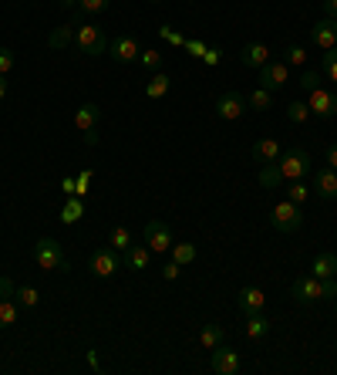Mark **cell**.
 I'll use <instances>...</instances> for the list:
<instances>
[{
  "label": "cell",
  "mask_w": 337,
  "mask_h": 375,
  "mask_svg": "<svg viewBox=\"0 0 337 375\" xmlns=\"http://www.w3.org/2000/svg\"><path fill=\"white\" fill-rule=\"evenodd\" d=\"M283 179H280V169H276V162H266V166H260V186L266 189H274L280 186Z\"/></svg>",
  "instance_id": "cell-33"
},
{
  "label": "cell",
  "mask_w": 337,
  "mask_h": 375,
  "mask_svg": "<svg viewBox=\"0 0 337 375\" xmlns=\"http://www.w3.org/2000/svg\"><path fill=\"white\" fill-rule=\"evenodd\" d=\"M270 223H274L280 234H297L300 227H304V210L290 200H283V203H276L270 210Z\"/></svg>",
  "instance_id": "cell-5"
},
{
  "label": "cell",
  "mask_w": 337,
  "mask_h": 375,
  "mask_svg": "<svg viewBox=\"0 0 337 375\" xmlns=\"http://www.w3.org/2000/svg\"><path fill=\"white\" fill-rule=\"evenodd\" d=\"M145 244H149L152 254H168V247H172V234H168V227L162 223V220H149V223H145Z\"/></svg>",
  "instance_id": "cell-11"
},
{
  "label": "cell",
  "mask_w": 337,
  "mask_h": 375,
  "mask_svg": "<svg viewBox=\"0 0 337 375\" xmlns=\"http://www.w3.org/2000/svg\"><path fill=\"white\" fill-rule=\"evenodd\" d=\"M168 75L166 71H152V78L145 81V98H166L168 95Z\"/></svg>",
  "instance_id": "cell-24"
},
{
  "label": "cell",
  "mask_w": 337,
  "mask_h": 375,
  "mask_svg": "<svg viewBox=\"0 0 337 375\" xmlns=\"http://www.w3.org/2000/svg\"><path fill=\"white\" fill-rule=\"evenodd\" d=\"M327 166L337 169V145H327Z\"/></svg>",
  "instance_id": "cell-48"
},
{
  "label": "cell",
  "mask_w": 337,
  "mask_h": 375,
  "mask_svg": "<svg viewBox=\"0 0 337 375\" xmlns=\"http://www.w3.org/2000/svg\"><path fill=\"white\" fill-rule=\"evenodd\" d=\"M314 193L321 200H337V169L324 166V169L314 172Z\"/></svg>",
  "instance_id": "cell-15"
},
{
  "label": "cell",
  "mask_w": 337,
  "mask_h": 375,
  "mask_svg": "<svg viewBox=\"0 0 337 375\" xmlns=\"http://www.w3.org/2000/svg\"><path fill=\"white\" fill-rule=\"evenodd\" d=\"M98 119H102V109H98L94 102H85V105L75 112V129L78 132H92L94 125H98Z\"/></svg>",
  "instance_id": "cell-19"
},
{
  "label": "cell",
  "mask_w": 337,
  "mask_h": 375,
  "mask_svg": "<svg viewBox=\"0 0 337 375\" xmlns=\"http://www.w3.org/2000/svg\"><path fill=\"white\" fill-rule=\"evenodd\" d=\"M334 311H337V297H334Z\"/></svg>",
  "instance_id": "cell-52"
},
{
  "label": "cell",
  "mask_w": 337,
  "mask_h": 375,
  "mask_svg": "<svg viewBox=\"0 0 337 375\" xmlns=\"http://www.w3.org/2000/svg\"><path fill=\"white\" fill-rule=\"evenodd\" d=\"M58 4H61L64 11H75V7H78V0H58Z\"/></svg>",
  "instance_id": "cell-51"
},
{
  "label": "cell",
  "mask_w": 337,
  "mask_h": 375,
  "mask_svg": "<svg viewBox=\"0 0 337 375\" xmlns=\"http://www.w3.org/2000/svg\"><path fill=\"white\" fill-rule=\"evenodd\" d=\"M310 274H314V278H334V274H337V257L331 254V250L317 254V257H314V264H310Z\"/></svg>",
  "instance_id": "cell-22"
},
{
  "label": "cell",
  "mask_w": 337,
  "mask_h": 375,
  "mask_svg": "<svg viewBox=\"0 0 337 375\" xmlns=\"http://www.w3.org/2000/svg\"><path fill=\"white\" fill-rule=\"evenodd\" d=\"M287 200L297 206H304L307 200H310V186H307L304 179H290V183H287Z\"/></svg>",
  "instance_id": "cell-28"
},
{
  "label": "cell",
  "mask_w": 337,
  "mask_h": 375,
  "mask_svg": "<svg viewBox=\"0 0 337 375\" xmlns=\"http://www.w3.org/2000/svg\"><path fill=\"white\" fill-rule=\"evenodd\" d=\"M85 142H88V145H98V136H94V129H92V132H85Z\"/></svg>",
  "instance_id": "cell-50"
},
{
  "label": "cell",
  "mask_w": 337,
  "mask_h": 375,
  "mask_svg": "<svg viewBox=\"0 0 337 375\" xmlns=\"http://www.w3.org/2000/svg\"><path fill=\"white\" fill-rule=\"evenodd\" d=\"M270 328H274V325H270V318H266V314H246V338H250V342H263V338H266V335H270Z\"/></svg>",
  "instance_id": "cell-20"
},
{
  "label": "cell",
  "mask_w": 337,
  "mask_h": 375,
  "mask_svg": "<svg viewBox=\"0 0 337 375\" xmlns=\"http://www.w3.org/2000/svg\"><path fill=\"white\" fill-rule=\"evenodd\" d=\"M149 264H152V250H149V244H132V247L125 250V267L145 270Z\"/></svg>",
  "instance_id": "cell-18"
},
{
  "label": "cell",
  "mask_w": 337,
  "mask_h": 375,
  "mask_svg": "<svg viewBox=\"0 0 337 375\" xmlns=\"http://www.w3.org/2000/svg\"><path fill=\"white\" fill-rule=\"evenodd\" d=\"M209 369H213L216 375H236L240 369H243V359H240V352H236V348H226V345H219V348H213Z\"/></svg>",
  "instance_id": "cell-8"
},
{
  "label": "cell",
  "mask_w": 337,
  "mask_h": 375,
  "mask_svg": "<svg viewBox=\"0 0 337 375\" xmlns=\"http://www.w3.org/2000/svg\"><path fill=\"white\" fill-rule=\"evenodd\" d=\"M75 47L78 54H88V58H98L108 51V37L98 24H78V34H75Z\"/></svg>",
  "instance_id": "cell-4"
},
{
  "label": "cell",
  "mask_w": 337,
  "mask_h": 375,
  "mask_svg": "<svg viewBox=\"0 0 337 375\" xmlns=\"http://www.w3.org/2000/svg\"><path fill=\"white\" fill-rule=\"evenodd\" d=\"M307 105H310V112H314V115H321V119H331V115H337V95L331 92V88L317 85L314 92L307 95Z\"/></svg>",
  "instance_id": "cell-9"
},
{
  "label": "cell",
  "mask_w": 337,
  "mask_h": 375,
  "mask_svg": "<svg viewBox=\"0 0 337 375\" xmlns=\"http://www.w3.org/2000/svg\"><path fill=\"white\" fill-rule=\"evenodd\" d=\"M310 115H314V112H310V105H307V102H290V105H287V119H290L293 125L310 122Z\"/></svg>",
  "instance_id": "cell-31"
},
{
  "label": "cell",
  "mask_w": 337,
  "mask_h": 375,
  "mask_svg": "<svg viewBox=\"0 0 337 375\" xmlns=\"http://www.w3.org/2000/svg\"><path fill=\"white\" fill-rule=\"evenodd\" d=\"M280 153H283V149H280V142H276V139H260L257 145H253L250 159H253V162H260V166H266V162H276Z\"/></svg>",
  "instance_id": "cell-17"
},
{
  "label": "cell",
  "mask_w": 337,
  "mask_h": 375,
  "mask_svg": "<svg viewBox=\"0 0 337 375\" xmlns=\"http://www.w3.org/2000/svg\"><path fill=\"white\" fill-rule=\"evenodd\" d=\"M290 294H293L297 304H321L324 297H337V281L334 278H314V274H304V278L293 281Z\"/></svg>",
  "instance_id": "cell-1"
},
{
  "label": "cell",
  "mask_w": 337,
  "mask_h": 375,
  "mask_svg": "<svg viewBox=\"0 0 337 375\" xmlns=\"http://www.w3.org/2000/svg\"><path fill=\"white\" fill-rule=\"evenodd\" d=\"M240 61H243L246 68H257V71H260L263 64L270 61V47L263 44V41H250V44L240 51Z\"/></svg>",
  "instance_id": "cell-16"
},
{
  "label": "cell",
  "mask_w": 337,
  "mask_h": 375,
  "mask_svg": "<svg viewBox=\"0 0 337 375\" xmlns=\"http://www.w3.org/2000/svg\"><path fill=\"white\" fill-rule=\"evenodd\" d=\"M159 37H162V41H168L172 47H185V37L176 31V28H168V24H162V28H159Z\"/></svg>",
  "instance_id": "cell-38"
},
{
  "label": "cell",
  "mask_w": 337,
  "mask_h": 375,
  "mask_svg": "<svg viewBox=\"0 0 337 375\" xmlns=\"http://www.w3.org/2000/svg\"><path fill=\"white\" fill-rule=\"evenodd\" d=\"M17 304L14 297H0V328H11V325H17Z\"/></svg>",
  "instance_id": "cell-29"
},
{
  "label": "cell",
  "mask_w": 337,
  "mask_h": 375,
  "mask_svg": "<svg viewBox=\"0 0 337 375\" xmlns=\"http://www.w3.org/2000/svg\"><path fill=\"white\" fill-rule=\"evenodd\" d=\"M14 291H17L14 284L7 281V278H0V297H14Z\"/></svg>",
  "instance_id": "cell-45"
},
{
  "label": "cell",
  "mask_w": 337,
  "mask_h": 375,
  "mask_svg": "<svg viewBox=\"0 0 337 375\" xmlns=\"http://www.w3.org/2000/svg\"><path fill=\"white\" fill-rule=\"evenodd\" d=\"M179 274H183V264H176V261H168V264L162 267V278H166V281H179Z\"/></svg>",
  "instance_id": "cell-42"
},
{
  "label": "cell",
  "mask_w": 337,
  "mask_h": 375,
  "mask_svg": "<svg viewBox=\"0 0 337 375\" xmlns=\"http://www.w3.org/2000/svg\"><path fill=\"white\" fill-rule=\"evenodd\" d=\"M223 338H226V328H223V325H202V331H200V345L206 348V352L219 348V345H223Z\"/></svg>",
  "instance_id": "cell-23"
},
{
  "label": "cell",
  "mask_w": 337,
  "mask_h": 375,
  "mask_svg": "<svg viewBox=\"0 0 337 375\" xmlns=\"http://www.w3.org/2000/svg\"><path fill=\"white\" fill-rule=\"evenodd\" d=\"M108 4L111 0H78V11L81 14H102V11H108Z\"/></svg>",
  "instance_id": "cell-37"
},
{
  "label": "cell",
  "mask_w": 337,
  "mask_h": 375,
  "mask_svg": "<svg viewBox=\"0 0 337 375\" xmlns=\"http://www.w3.org/2000/svg\"><path fill=\"white\" fill-rule=\"evenodd\" d=\"M236 304H240V311L243 314H260L266 308V294H263L257 284H246L243 291L236 294Z\"/></svg>",
  "instance_id": "cell-14"
},
{
  "label": "cell",
  "mask_w": 337,
  "mask_h": 375,
  "mask_svg": "<svg viewBox=\"0 0 337 375\" xmlns=\"http://www.w3.org/2000/svg\"><path fill=\"white\" fill-rule=\"evenodd\" d=\"M287 81H290V68L283 64V58H280V61L270 58V61L260 68V88H266V92H280Z\"/></svg>",
  "instance_id": "cell-7"
},
{
  "label": "cell",
  "mask_w": 337,
  "mask_h": 375,
  "mask_svg": "<svg viewBox=\"0 0 337 375\" xmlns=\"http://www.w3.org/2000/svg\"><path fill=\"white\" fill-rule=\"evenodd\" d=\"M324 17L337 20V0H324Z\"/></svg>",
  "instance_id": "cell-46"
},
{
  "label": "cell",
  "mask_w": 337,
  "mask_h": 375,
  "mask_svg": "<svg viewBox=\"0 0 337 375\" xmlns=\"http://www.w3.org/2000/svg\"><path fill=\"white\" fill-rule=\"evenodd\" d=\"M108 51H111V58L118 64H132V61H138V54H142V47H138V41L132 34H118V37L108 44Z\"/></svg>",
  "instance_id": "cell-12"
},
{
  "label": "cell",
  "mask_w": 337,
  "mask_h": 375,
  "mask_svg": "<svg viewBox=\"0 0 337 375\" xmlns=\"http://www.w3.org/2000/svg\"><path fill=\"white\" fill-rule=\"evenodd\" d=\"M206 47H209V44H202L200 37H196V41H185V51H189L192 58H202V54H206Z\"/></svg>",
  "instance_id": "cell-43"
},
{
  "label": "cell",
  "mask_w": 337,
  "mask_h": 375,
  "mask_svg": "<svg viewBox=\"0 0 337 375\" xmlns=\"http://www.w3.org/2000/svg\"><path fill=\"white\" fill-rule=\"evenodd\" d=\"M88 186H92V172H78V179H75V196H88Z\"/></svg>",
  "instance_id": "cell-40"
},
{
  "label": "cell",
  "mask_w": 337,
  "mask_h": 375,
  "mask_svg": "<svg viewBox=\"0 0 337 375\" xmlns=\"http://www.w3.org/2000/svg\"><path fill=\"white\" fill-rule=\"evenodd\" d=\"M168 254H172V261H176V264H192V261H196V244H172V247H168Z\"/></svg>",
  "instance_id": "cell-30"
},
{
  "label": "cell",
  "mask_w": 337,
  "mask_h": 375,
  "mask_svg": "<svg viewBox=\"0 0 337 375\" xmlns=\"http://www.w3.org/2000/svg\"><path fill=\"white\" fill-rule=\"evenodd\" d=\"M138 61H142V68H149V71H159V68H162V54H159L155 47H149V51L138 54Z\"/></svg>",
  "instance_id": "cell-36"
},
{
  "label": "cell",
  "mask_w": 337,
  "mask_h": 375,
  "mask_svg": "<svg viewBox=\"0 0 337 375\" xmlns=\"http://www.w3.org/2000/svg\"><path fill=\"white\" fill-rule=\"evenodd\" d=\"M321 68H324V75L334 81L337 85V47H331V51H324V61H321Z\"/></svg>",
  "instance_id": "cell-35"
},
{
  "label": "cell",
  "mask_w": 337,
  "mask_h": 375,
  "mask_svg": "<svg viewBox=\"0 0 337 375\" xmlns=\"http://www.w3.org/2000/svg\"><path fill=\"white\" fill-rule=\"evenodd\" d=\"M276 169H280V179L290 183V179H304L310 172V153L307 149H287L276 159Z\"/></svg>",
  "instance_id": "cell-3"
},
{
  "label": "cell",
  "mask_w": 337,
  "mask_h": 375,
  "mask_svg": "<svg viewBox=\"0 0 337 375\" xmlns=\"http://www.w3.org/2000/svg\"><path fill=\"white\" fill-rule=\"evenodd\" d=\"M310 44L321 47V51H331V47H337V20H331V17L317 20V24L310 28Z\"/></svg>",
  "instance_id": "cell-13"
},
{
  "label": "cell",
  "mask_w": 337,
  "mask_h": 375,
  "mask_svg": "<svg viewBox=\"0 0 337 375\" xmlns=\"http://www.w3.org/2000/svg\"><path fill=\"white\" fill-rule=\"evenodd\" d=\"M81 217H85V200H81V196H68V203L61 206V223L71 227V223H78Z\"/></svg>",
  "instance_id": "cell-25"
},
{
  "label": "cell",
  "mask_w": 337,
  "mask_h": 375,
  "mask_svg": "<svg viewBox=\"0 0 337 375\" xmlns=\"http://www.w3.org/2000/svg\"><path fill=\"white\" fill-rule=\"evenodd\" d=\"M317 85H321V75H317V71H307V68H304V71H300V88L310 95Z\"/></svg>",
  "instance_id": "cell-39"
},
{
  "label": "cell",
  "mask_w": 337,
  "mask_h": 375,
  "mask_svg": "<svg viewBox=\"0 0 337 375\" xmlns=\"http://www.w3.org/2000/svg\"><path fill=\"white\" fill-rule=\"evenodd\" d=\"M246 112V98L240 92H223L216 98V119L219 122H236V119H243Z\"/></svg>",
  "instance_id": "cell-6"
},
{
  "label": "cell",
  "mask_w": 337,
  "mask_h": 375,
  "mask_svg": "<svg viewBox=\"0 0 337 375\" xmlns=\"http://www.w3.org/2000/svg\"><path fill=\"white\" fill-rule=\"evenodd\" d=\"M14 68V51L11 47H0V75H7Z\"/></svg>",
  "instance_id": "cell-41"
},
{
  "label": "cell",
  "mask_w": 337,
  "mask_h": 375,
  "mask_svg": "<svg viewBox=\"0 0 337 375\" xmlns=\"http://www.w3.org/2000/svg\"><path fill=\"white\" fill-rule=\"evenodd\" d=\"M61 193H64V196H75V179H71V176L61 179Z\"/></svg>",
  "instance_id": "cell-47"
},
{
  "label": "cell",
  "mask_w": 337,
  "mask_h": 375,
  "mask_svg": "<svg viewBox=\"0 0 337 375\" xmlns=\"http://www.w3.org/2000/svg\"><path fill=\"white\" fill-rule=\"evenodd\" d=\"M283 64L287 68H300L304 71V64H307V51L300 44H290L287 51H283Z\"/></svg>",
  "instance_id": "cell-32"
},
{
  "label": "cell",
  "mask_w": 337,
  "mask_h": 375,
  "mask_svg": "<svg viewBox=\"0 0 337 375\" xmlns=\"http://www.w3.org/2000/svg\"><path fill=\"white\" fill-rule=\"evenodd\" d=\"M14 301L20 304V308H37L41 294H37V287H17V291H14Z\"/></svg>",
  "instance_id": "cell-34"
},
{
  "label": "cell",
  "mask_w": 337,
  "mask_h": 375,
  "mask_svg": "<svg viewBox=\"0 0 337 375\" xmlns=\"http://www.w3.org/2000/svg\"><path fill=\"white\" fill-rule=\"evenodd\" d=\"M118 267H122V257H118L115 247H102L92 254V274L94 278H111Z\"/></svg>",
  "instance_id": "cell-10"
},
{
  "label": "cell",
  "mask_w": 337,
  "mask_h": 375,
  "mask_svg": "<svg viewBox=\"0 0 337 375\" xmlns=\"http://www.w3.org/2000/svg\"><path fill=\"white\" fill-rule=\"evenodd\" d=\"M270 105H274V92H266V88H253L250 98H246V109L253 112H266Z\"/></svg>",
  "instance_id": "cell-27"
},
{
  "label": "cell",
  "mask_w": 337,
  "mask_h": 375,
  "mask_svg": "<svg viewBox=\"0 0 337 375\" xmlns=\"http://www.w3.org/2000/svg\"><path fill=\"white\" fill-rule=\"evenodd\" d=\"M34 264L41 267V270H61V274L64 270H71L61 244H58L54 237H41V240L34 244Z\"/></svg>",
  "instance_id": "cell-2"
},
{
  "label": "cell",
  "mask_w": 337,
  "mask_h": 375,
  "mask_svg": "<svg viewBox=\"0 0 337 375\" xmlns=\"http://www.w3.org/2000/svg\"><path fill=\"white\" fill-rule=\"evenodd\" d=\"M152 4H159V0H152Z\"/></svg>",
  "instance_id": "cell-53"
},
{
  "label": "cell",
  "mask_w": 337,
  "mask_h": 375,
  "mask_svg": "<svg viewBox=\"0 0 337 375\" xmlns=\"http://www.w3.org/2000/svg\"><path fill=\"white\" fill-rule=\"evenodd\" d=\"M202 61L209 64V68H216V64H219V51H216V47H206V54H202Z\"/></svg>",
  "instance_id": "cell-44"
},
{
  "label": "cell",
  "mask_w": 337,
  "mask_h": 375,
  "mask_svg": "<svg viewBox=\"0 0 337 375\" xmlns=\"http://www.w3.org/2000/svg\"><path fill=\"white\" fill-rule=\"evenodd\" d=\"M75 34H78V24H61V28H54V31H51L47 44L54 47V51H61V47H75Z\"/></svg>",
  "instance_id": "cell-21"
},
{
  "label": "cell",
  "mask_w": 337,
  "mask_h": 375,
  "mask_svg": "<svg viewBox=\"0 0 337 375\" xmlns=\"http://www.w3.org/2000/svg\"><path fill=\"white\" fill-rule=\"evenodd\" d=\"M108 240H111V247L118 250V254H125V250L135 244V240H132V230H128L125 223H115V227H111V234H108Z\"/></svg>",
  "instance_id": "cell-26"
},
{
  "label": "cell",
  "mask_w": 337,
  "mask_h": 375,
  "mask_svg": "<svg viewBox=\"0 0 337 375\" xmlns=\"http://www.w3.org/2000/svg\"><path fill=\"white\" fill-rule=\"evenodd\" d=\"M7 98V75H0V102Z\"/></svg>",
  "instance_id": "cell-49"
}]
</instances>
